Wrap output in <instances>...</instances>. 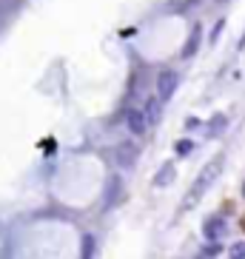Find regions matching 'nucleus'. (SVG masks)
<instances>
[{"label": "nucleus", "instance_id": "obj_4", "mask_svg": "<svg viewBox=\"0 0 245 259\" xmlns=\"http://www.w3.org/2000/svg\"><path fill=\"white\" fill-rule=\"evenodd\" d=\"M114 157H117V162H120L123 168H131L134 162H137V157H140V148L134 143H120L117 145V151H114Z\"/></svg>", "mask_w": 245, "mask_h": 259}, {"label": "nucleus", "instance_id": "obj_10", "mask_svg": "<svg viewBox=\"0 0 245 259\" xmlns=\"http://www.w3.org/2000/svg\"><path fill=\"white\" fill-rule=\"evenodd\" d=\"M157 117H160V103H157V97H154V100H148V117H146V120L148 122H157Z\"/></svg>", "mask_w": 245, "mask_h": 259}, {"label": "nucleus", "instance_id": "obj_12", "mask_svg": "<svg viewBox=\"0 0 245 259\" xmlns=\"http://www.w3.org/2000/svg\"><path fill=\"white\" fill-rule=\"evenodd\" d=\"M239 225H242V231H245V213H242V220H239Z\"/></svg>", "mask_w": 245, "mask_h": 259}, {"label": "nucleus", "instance_id": "obj_1", "mask_svg": "<svg viewBox=\"0 0 245 259\" xmlns=\"http://www.w3.org/2000/svg\"><path fill=\"white\" fill-rule=\"evenodd\" d=\"M222 165H225V154H217L214 160H211L206 168H202V174H199L197 180H194V185L188 188V194H185V197H183V202H180V213L191 211V208L197 205L199 199L206 197V191L217 183V177H220Z\"/></svg>", "mask_w": 245, "mask_h": 259}, {"label": "nucleus", "instance_id": "obj_9", "mask_svg": "<svg viewBox=\"0 0 245 259\" xmlns=\"http://www.w3.org/2000/svg\"><path fill=\"white\" fill-rule=\"evenodd\" d=\"M191 148H194V143H191V140H180V143L174 145L177 157H188V154H191Z\"/></svg>", "mask_w": 245, "mask_h": 259}, {"label": "nucleus", "instance_id": "obj_5", "mask_svg": "<svg viewBox=\"0 0 245 259\" xmlns=\"http://www.w3.org/2000/svg\"><path fill=\"white\" fill-rule=\"evenodd\" d=\"M126 125H129V131L134 134V137H140V134H146L148 120H146V114H143L140 108H131L129 114H126Z\"/></svg>", "mask_w": 245, "mask_h": 259}, {"label": "nucleus", "instance_id": "obj_13", "mask_svg": "<svg viewBox=\"0 0 245 259\" xmlns=\"http://www.w3.org/2000/svg\"><path fill=\"white\" fill-rule=\"evenodd\" d=\"M242 194H245V183H242Z\"/></svg>", "mask_w": 245, "mask_h": 259}, {"label": "nucleus", "instance_id": "obj_11", "mask_svg": "<svg viewBox=\"0 0 245 259\" xmlns=\"http://www.w3.org/2000/svg\"><path fill=\"white\" fill-rule=\"evenodd\" d=\"M228 256H231V259H245V242H237V245H231Z\"/></svg>", "mask_w": 245, "mask_h": 259}, {"label": "nucleus", "instance_id": "obj_2", "mask_svg": "<svg viewBox=\"0 0 245 259\" xmlns=\"http://www.w3.org/2000/svg\"><path fill=\"white\" fill-rule=\"evenodd\" d=\"M177 83H180L177 71H162V74L157 77V97H160V103L171 100V94L177 92Z\"/></svg>", "mask_w": 245, "mask_h": 259}, {"label": "nucleus", "instance_id": "obj_3", "mask_svg": "<svg viewBox=\"0 0 245 259\" xmlns=\"http://www.w3.org/2000/svg\"><path fill=\"white\" fill-rule=\"evenodd\" d=\"M225 234H228V222L222 220V217H211V220L202 222V236H206V239H211V242L222 239Z\"/></svg>", "mask_w": 245, "mask_h": 259}, {"label": "nucleus", "instance_id": "obj_7", "mask_svg": "<svg viewBox=\"0 0 245 259\" xmlns=\"http://www.w3.org/2000/svg\"><path fill=\"white\" fill-rule=\"evenodd\" d=\"M199 34H202V26H194L191 34H188V40H185V46H183V57H194V52H197L199 46Z\"/></svg>", "mask_w": 245, "mask_h": 259}, {"label": "nucleus", "instance_id": "obj_8", "mask_svg": "<svg viewBox=\"0 0 245 259\" xmlns=\"http://www.w3.org/2000/svg\"><path fill=\"white\" fill-rule=\"evenodd\" d=\"M225 122H228V120H225V114H217L214 120H211V125H208V137H214V134H220V131L225 128Z\"/></svg>", "mask_w": 245, "mask_h": 259}, {"label": "nucleus", "instance_id": "obj_6", "mask_svg": "<svg viewBox=\"0 0 245 259\" xmlns=\"http://www.w3.org/2000/svg\"><path fill=\"white\" fill-rule=\"evenodd\" d=\"M174 174H177V168L171 165V162H166V165L154 174V185H157V188H169V185L174 183Z\"/></svg>", "mask_w": 245, "mask_h": 259}]
</instances>
